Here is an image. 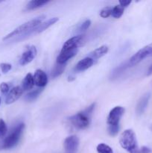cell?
I'll use <instances>...</instances> for the list:
<instances>
[{"mask_svg":"<svg viewBox=\"0 0 152 153\" xmlns=\"http://www.w3.org/2000/svg\"><path fill=\"white\" fill-rule=\"evenodd\" d=\"M45 17L46 16L44 15H41L38 17H36L28 22H25L22 25L15 28L13 31L7 34L5 37H3L2 40L6 42L10 41V43H13V42L20 41V40L27 38L34 34V30L43 22Z\"/></svg>","mask_w":152,"mask_h":153,"instance_id":"6da1fadb","label":"cell"},{"mask_svg":"<svg viewBox=\"0 0 152 153\" xmlns=\"http://www.w3.org/2000/svg\"><path fill=\"white\" fill-rule=\"evenodd\" d=\"M119 143L129 153H141L137 145L136 134L132 129H126L121 134Z\"/></svg>","mask_w":152,"mask_h":153,"instance_id":"7a4b0ae2","label":"cell"},{"mask_svg":"<svg viewBox=\"0 0 152 153\" xmlns=\"http://www.w3.org/2000/svg\"><path fill=\"white\" fill-rule=\"evenodd\" d=\"M95 108V104H92L89 108L82 112L70 117L69 121L75 128L78 129H85L90 123V117Z\"/></svg>","mask_w":152,"mask_h":153,"instance_id":"3957f363","label":"cell"},{"mask_svg":"<svg viewBox=\"0 0 152 153\" xmlns=\"http://www.w3.org/2000/svg\"><path fill=\"white\" fill-rule=\"evenodd\" d=\"M25 128V124L19 123L14 127L11 132L0 142V150L2 149H9L13 148L17 145L20 140L23 130Z\"/></svg>","mask_w":152,"mask_h":153,"instance_id":"277c9868","label":"cell"},{"mask_svg":"<svg viewBox=\"0 0 152 153\" xmlns=\"http://www.w3.org/2000/svg\"><path fill=\"white\" fill-rule=\"evenodd\" d=\"M152 56V43L145 46L138 51L135 55H133L128 61V66L133 67L141 62L144 58Z\"/></svg>","mask_w":152,"mask_h":153,"instance_id":"5b68a950","label":"cell"},{"mask_svg":"<svg viewBox=\"0 0 152 153\" xmlns=\"http://www.w3.org/2000/svg\"><path fill=\"white\" fill-rule=\"evenodd\" d=\"M125 109L121 106H116L110 111L107 117V123L110 125H119L120 119L124 114Z\"/></svg>","mask_w":152,"mask_h":153,"instance_id":"8992f818","label":"cell"},{"mask_svg":"<svg viewBox=\"0 0 152 153\" xmlns=\"http://www.w3.org/2000/svg\"><path fill=\"white\" fill-rule=\"evenodd\" d=\"M79 146V139L77 136L71 135L64 141L65 153H77Z\"/></svg>","mask_w":152,"mask_h":153,"instance_id":"52a82bcc","label":"cell"},{"mask_svg":"<svg viewBox=\"0 0 152 153\" xmlns=\"http://www.w3.org/2000/svg\"><path fill=\"white\" fill-rule=\"evenodd\" d=\"M37 54V48L34 46H28L26 50L22 53L20 59H19V64L22 66L26 65L29 64L34 60Z\"/></svg>","mask_w":152,"mask_h":153,"instance_id":"ba28073f","label":"cell"},{"mask_svg":"<svg viewBox=\"0 0 152 153\" xmlns=\"http://www.w3.org/2000/svg\"><path fill=\"white\" fill-rule=\"evenodd\" d=\"M83 40V37L82 35L75 36V37L69 39L63 46L61 52H68V51L77 49V47L81 44Z\"/></svg>","mask_w":152,"mask_h":153,"instance_id":"9c48e42d","label":"cell"},{"mask_svg":"<svg viewBox=\"0 0 152 153\" xmlns=\"http://www.w3.org/2000/svg\"><path fill=\"white\" fill-rule=\"evenodd\" d=\"M22 93H23V89L22 88L19 86L14 87L10 90V92L7 94V97L5 99V103L7 105L12 104V103L15 102L16 100H19L22 96Z\"/></svg>","mask_w":152,"mask_h":153,"instance_id":"30bf717a","label":"cell"},{"mask_svg":"<svg viewBox=\"0 0 152 153\" xmlns=\"http://www.w3.org/2000/svg\"><path fill=\"white\" fill-rule=\"evenodd\" d=\"M34 84L37 86L40 87V88H43L47 85L48 82V78L45 72H43L41 70H37L34 73Z\"/></svg>","mask_w":152,"mask_h":153,"instance_id":"8fae6325","label":"cell"},{"mask_svg":"<svg viewBox=\"0 0 152 153\" xmlns=\"http://www.w3.org/2000/svg\"><path fill=\"white\" fill-rule=\"evenodd\" d=\"M149 99H150V94L149 93L145 94L140 98L138 103H137V108H136V112H137V114L141 115L144 113L145 109L147 108L148 105Z\"/></svg>","mask_w":152,"mask_h":153,"instance_id":"7c38bea8","label":"cell"},{"mask_svg":"<svg viewBox=\"0 0 152 153\" xmlns=\"http://www.w3.org/2000/svg\"><path fill=\"white\" fill-rule=\"evenodd\" d=\"M77 52V49L74 50L68 51V52H61L60 55H58L57 58V64H65L69 59L73 58L75 55H76Z\"/></svg>","mask_w":152,"mask_h":153,"instance_id":"4fadbf2b","label":"cell"},{"mask_svg":"<svg viewBox=\"0 0 152 153\" xmlns=\"http://www.w3.org/2000/svg\"><path fill=\"white\" fill-rule=\"evenodd\" d=\"M93 63V59H92V58H89V57H86V58L80 60V61L77 63V65H76L75 67V70L77 72H80L87 70L88 68L92 67Z\"/></svg>","mask_w":152,"mask_h":153,"instance_id":"5bb4252c","label":"cell"},{"mask_svg":"<svg viewBox=\"0 0 152 153\" xmlns=\"http://www.w3.org/2000/svg\"><path fill=\"white\" fill-rule=\"evenodd\" d=\"M58 20H59V19H58V17H53L48 19V20L46 21V22H43L38 27H37V28H36L35 30H34V34H38V33H40L42 32V31H45V30L49 28L50 26H52V25H54L55 22H58Z\"/></svg>","mask_w":152,"mask_h":153,"instance_id":"9a60e30c","label":"cell"},{"mask_svg":"<svg viewBox=\"0 0 152 153\" xmlns=\"http://www.w3.org/2000/svg\"><path fill=\"white\" fill-rule=\"evenodd\" d=\"M107 52H108V47L107 46H101L100 47L97 48L94 51H92L89 54V57L93 60H97L105 55L107 53Z\"/></svg>","mask_w":152,"mask_h":153,"instance_id":"2e32d148","label":"cell"},{"mask_svg":"<svg viewBox=\"0 0 152 153\" xmlns=\"http://www.w3.org/2000/svg\"><path fill=\"white\" fill-rule=\"evenodd\" d=\"M34 77L31 73H28L22 81V89L25 90V91H28V90H31L34 87Z\"/></svg>","mask_w":152,"mask_h":153,"instance_id":"e0dca14e","label":"cell"},{"mask_svg":"<svg viewBox=\"0 0 152 153\" xmlns=\"http://www.w3.org/2000/svg\"><path fill=\"white\" fill-rule=\"evenodd\" d=\"M49 2V1H45V0H32V1H30L27 4L26 10H34V9L42 7V6L48 4Z\"/></svg>","mask_w":152,"mask_h":153,"instance_id":"ac0fdd59","label":"cell"},{"mask_svg":"<svg viewBox=\"0 0 152 153\" xmlns=\"http://www.w3.org/2000/svg\"><path fill=\"white\" fill-rule=\"evenodd\" d=\"M64 70H65V64H57L55 66L52 72V78H57L58 76H61L63 73Z\"/></svg>","mask_w":152,"mask_h":153,"instance_id":"d6986e66","label":"cell"},{"mask_svg":"<svg viewBox=\"0 0 152 153\" xmlns=\"http://www.w3.org/2000/svg\"><path fill=\"white\" fill-rule=\"evenodd\" d=\"M124 13V7H122L120 5H116L114 7L112 8L111 15L113 17L119 19L122 16Z\"/></svg>","mask_w":152,"mask_h":153,"instance_id":"ffe728a7","label":"cell"},{"mask_svg":"<svg viewBox=\"0 0 152 153\" xmlns=\"http://www.w3.org/2000/svg\"><path fill=\"white\" fill-rule=\"evenodd\" d=\"M97 152L98 153H113L112 148L105 143L98 144L97 146Z\"/></svg>","mask_w":152,"mask_h":153,"instance_id":"44dd1931","label":"cell"},{"mask_svg":"<svg viewBox=\"0 0 152 153\" xmlns=\"http://www.w3.org/2000/svg\"><path fill=\"white\" fill-rule=\"evenodd\" d=\"M40 94V90H35V91H31L30 93H28V94L25 97V100L28 102H32L34 100H35L38 97L39 94Z\"/></svg>","mask_w":152,"mask_h":153,"instance_id":"7402d4cb","label":"cell"},{"mask_svg":"<svg viewBox=\"0 0 152 153\" xmlns=\"http://www.w3.org/2000/svg\"><path fill=\"white\" fill-rule=\"evenodd\" d=\"M128 67H129V66H128V63H125V64H122V65H120L119 67H118L117 68L115 69L114 71H113V73H112V76H113V78L117 77L120 73H122V72H123L124 70Z\"/></svg>","mask_w":152,"mask_h":153,"instance_id":"603a6c76","label":"cell"},{"mask_svg":"<svg viewBox=\"0 0 152 153\" xmlns=\"http://www.w3.org/2000/svg\"><path fill=\"white\" fill-rule=\"evenodd\" d=\"M7 128L5 122L2 119H0V139L3 138L7 134Z\"/></svg>","mask_w":152,"mask_h":153,"instance_id":"cb8c5ba5","label":"cell"},{"mask_svg":"<svg viewBox=\"0 0 152 153\" xmlns=\"http://www.w3.org/2000/svg\"><path fill=\"white\" fill-rule=\"evenodd\" d=\"M112 12V7H105L101 10L100 12V16L102 18H107L111 15Z\"/></svg>","mask_w":152,"mask_h":153,"instance_id":"d4e9b609","label":"cell"},{"mask_svg":"<svg viewBox=\"0 0 152 153\" xmlns=\"http://www.w3.org/2000/svg\"><path fill=\"white\" fill-rule=\"evenodd\" d=\"M119 130V125H110L108 127V132L110 135L116 136L118 134Z\"/></svg>","mask_w":152,"mask_h":153,"instance_id":"484cf974","label":"cell"},{"mask_svg":"<svg viewBox=\"0 0 152 153\" xmlns=\"http://www.w3.org/2000/svg\"><path fill=\"white\" fill-rule=\"evenodd\" d=\"M11 64H7V63H1V64H0V69H1V72L4 74L8 73L11 70Z\"/></svg>","mask_w":152,"mask_h":153,"instance_id":"4316f807","label":"cell"},{"mask_svg":"<svg viewBox=\"0 0 152 153\" xmlns=\"http://www.w3.org/2000/svg\"><path fill=\"white\" fill-rule=\"evenodd\" d=\"M0 91L3 95H6L9 92V85L5 82H2L0 85Z\"/></svg>","mask_w":152,"mask_h":153,"instance_id":"83f0119b","label":"cell"},{"mask_svg":"<svg viewBox=\"0 0 152 153\" xmlns=\"http://www.w3.org/2000/svg\"><path fill=\"white\" fill-rule=\"evenodd\" d=\"M90 25H91V21L89 20V19H86V20H85L84 22L80 25V28H79V30L83 31H86V30H87L88 28H89Z\"/></svg>","mask_w":152,"mask_h":153,"instance_id":"f1b7e54d","label":"cell"},{"mask_svg":"<svg viewBox=\"0 0 152 153\" xmlns=\"http://www.w3.org/2000/svg\"><path fill=\"white\" fill-rule=\"evenodd\" d=\"M131 3V1H119V4L120 6H122V7H127V6L129 5Z\"/></svg>","mask_w":152,"mask_h":153,"instance_id":"f546056e","label":"cell"},{"mask_svg":"<svg viewBox=\"0 0 152 153\" xmlns=\"http://www.w3.org/2000/svg\"><path fill=\"white\" fill-rule=\"evenodd\" d=\"M151 150L149 148H148L147 146H142L140 149V152L141 153H151Z\"/></svg>","mask_w":152,"mask_h":153,"instance_id":"4dcf8cb0","label":"cell"},{"mask_svg":"<svg viewBox=\"0 0 152 153\" xmlns=\"http://www.w3.org/2000/svg\"><path fill=\"white\" fill-rule=\"evenodd\" d=\"M148 76H150V75L152 74V65L149 67L148 70Z\"/></svg>","mask_w":152,"mask_h":153,"instance_id":"1f68e13d","label":"cell"},{"mask_svg":"<svg viewBox=\"0 0 152 153\" xmlns=\"http://www.w3.org/2000/svg\"><path fill=\"white\" fill-rule=\"evenodd\" d=\"M151 131H152V125H151Z\"/></svg>","mask_w":152,"mask_h":153,"instance_id":"d6a6232c","label":"cell"},{"mask_svg":"<svg viewBox=\"0 0 152 153\" xmlns=\"http://www.w3.org/2000/svg\"><path fill=\"white\" fill-rule=\"evenodd\" d=\"M0 104H1V98H0Z\"/></svg>","mask_w":152,"mask_h":153,"instance_id":"836d02e7","label":"cell"},{"mask_svg":"<svg viewBox=\"0 0 152 153\" xmlns=\"http://www.w3.org/2000/svg\"><path fill=\"white\" fill-rule=\"evenodd\" d=\"M1 2H2V1H0V3H1Z\"/></svg>","mask_w":152,"mask_h":153,"instance_id":"e575fe53","label":"cell"}]
</instances>
